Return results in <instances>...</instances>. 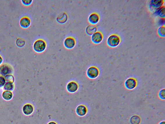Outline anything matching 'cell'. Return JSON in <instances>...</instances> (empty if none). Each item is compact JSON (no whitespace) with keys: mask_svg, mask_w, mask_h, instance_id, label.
<instances>
[{"mask_svg":"<svg viewBox=\"0 0 165 124\" xmlns=\"http://www.w3.org/2000/svg\"><path fill=\"white\" fill-rule=\"evenodd\" d=\"M47 48V44L44 40L38 39L36 41L33 45V48L37 53L44 52Z\"/></svg>","mask_w":165,"mask_h":124,"instance_id":"cell-1","label":"cell"},{"mask_svg":"<svg viewBox=\"0 0 165 124\" xmlns=\"http://www.w3.org/2000/svg\"><path fill=\"white\" fill-rule=\"evenodd\" d=\"M121 40L120 36L116 34L110 35L108 37L107 43L109 47L115 48L117 47L120 44Z\"/></svg>","mask_w":165,"mask_h":124,"instance_id":"cell-2","label":"cell"},{"mask_svg":"<svg viewBox=\"0 0 165 124\" xmlns=\"http://www.w3.org/2000/svg\"><path fill=\"white\" fill-rule=\"evenodd\" d=\"M87 76L91 79L97 78L100 74V70L97 67L92 66L88 68L86 72Z\"/></svg>","mask_w":165,"mask_h":124,"instance_id":"cell-3","label":"cell"},{"mask_svg":"<svg viewBox=\"0 0 165 124\" xmlns=\"http://www.w3.org/2000/svg\"><path fill=\"white\" fill-rule=\"evenodd\" d=\"M13 72V67L10 64H3L0 65V75L5 77L8 74H12Z\"/></svg>","mask_w":165,"mask_h":124,"instance_id":"cell-4","label":"cell"},{"mask_svg":"<svg viewBox=\"0 0 165 124\" xmlns=\"http://www.w3.org/2000/svg\"><path fill=\"white\" fill-rule=\"evenodd\" d=\"M76 41L75 39L72 37H68L65 39L64 41V45L65 48L72 49L76 46Z\"/></svg>","mask_w":165,"mask_h":124,"instance_id":"cell-5","label":"cell"},{"mask_svg":"<svg viewBox=\"0 0 165 124\" xmlns=\"http://www.w3.org/2000/svg\"><path fill=\"white\" fill-rule=\"evenodd\" d=\"M124 84L126 89L132 90L137 87V81L135 78L130 77L125 80Z\"/></svg>","mask_w":165,"mask_h":124,"instance_id":"cell-6","label":"cell"},{"mask_svg":"<svg viewBox=\"0 0 165 124\" xmlns=\"http://www.w3.org/2000/svg\"><path fill=\"white\" fill-rule=\"evenodd\" d=\"M91 41L95 44H99L102 41L103 35L100 32L97 31L91 36Z\"/></svg>","mask_w":165,"mask_h":124,"instance_id":"cell-7","label":"cell"},{"mask_svg":"<svg viewBox=\"0 0 165 124\" xmlns=\"http://www.w3.org/2000/svg\"><path fill=\"white\" fill-rule=\"evenodd\" d=\"M79 89V85L75 81H71L67 85V90L70 93H74L77 92Z\"/></svg>","mask_w":165,"mask_h":124,"instance_id":"cell-8","label":"cell"},{"mask_svg":"<svg viewBox=\"0 0 165 124\" xmlns=\"http://www.w3.org/2000/svg\"><path fill=\"white\" fill-rule=\"evenodd\" d=\"M31 25V21L29 18L24 17L21 18L19 21V25L23 29H26L30 27Z\"/></svg>","mask_w":165,"mask_h":124,"instance_id":"cell-9","label":"cell"},{"mask_svg":"<svg viewBox=\"0 0 165 124\" xmlns=\"http://www.w3.org/2000/svg\"><path fill=\"white\" fill-rule=\"evenodd\" d=\"M100 20V17L98 14L96 13H92L89 16L88 20L91 24L95 25L98 23Z\"/></svg>","mask_w":165,"mask_h":124,"instance_id":"cell-10","label":"cell"},{"mask_svg":"<svg viewBox=\"0 0 165 124\" xmlns=\"http://www.w3.org/2000/svg\"><path fill=\"white\" fill-rule=\"evenodd\" d=\"M88 112L87 109L84 105H80L77 107L76 113L78 116L83 117L86 116Z\"/></svg>","mask_w":165,"mask_h":124,"instance_id":"cell-11","label":"cell"},{"mask_svg":"<svg viewBox=\"0 0 165 124\" xmlns=\"http://www.w3.org/2000/svg\"><path fill=\"white\" fill-rule=\"evenodd\" d=\"M34 111V108L31 104H25L22 108V112L26 116H30Z\"/></svg>","mask_w":165,"mask_h":124,"instance_id":"cell-12","label":"cell"},{"mask_svg":"<svg viewBox=\"0 0 165 124\" xmlns=\"http://www.w3.org/2000/svg\"><path fill=\"white\" fill-rule=\"evenodd\" d=\"M97 27L96 25L90 24L88 25L86 29V32L88 36H92L97 32Z\"/></svg>","mask_w":165,"mask_h":124,"instance_id":"cell-13","label":"cell"},{"mask_svg":"<svg viewBox=\"0 0 165 124\" xmlns=\"http://www.w3.org/2000/svg\"><path fill=\"white\" fill-rule=\"evenodd\" d=\"M164 1L163 0H152L151 1L150 6L155 10L164 6Z\"/></svg>","mask_w":165,"mask_h":124,"instance_id":"cell-14","label":"cell"},{"mask_svg":"<svg viewBox=\"0 0 165 124\" xmlns=\"http://www.w3.org/2000/svg\"><path fill=\"white\" fill-rule=\"evenodd\" d=\"M13 94L12 92L8 91H4L2 94L3 99L7 101H10L13 99Z\"/></svg>","mask_w":165,"mask_h":124,"instance_id":"cell-15","label":"cell"},{"mask_svg":"<svg viewBox=\"0 0 165 124\" xmlns=\"http://www.w3.org/2000/svg\"><path fill=\"white\" fill-rule=\"evenodd\" d=\"M165 6H163L155 10V14L161 18H165Z\"/></svg>","mask_w":165,"mask_h":124,"instance_id":"cell-16","label":"cell"},{"mask_svg":"<svg viewBox=\"0 0 165 124\" xmlns=\"http://www.w3.org/2000/svg\"><path fill=\"white\" fill-rule=\"evenodd\" d=\"M57 22L60 24H64L67 22L68 20V16L66 13H64L62 16L57 18Z\"/></svg>","mask_w":165,"mask_h":124,"instance_id":"cell-17","label":"cell"},{"mask_svg":"<svg viewBox=\"0 0 165 124\" xmlns=\"http://www.w3.org/2000/svg\"><path fill=\"white\" fill-rule=\"evenodd\" d=\"M15 89V85L14 83H10V82H6L3 89L4 91H8L13 92Z\"/></svg>","mask_w":165,"mask_h":124,"instance_id":"cell-18","label":"cell"},{"mask_svg":"<svg viewBox=\"0 0 165 124\" xmlns=\"http://www.w3.org/2000/svg\"><path fill=\"white\" fill-rule=\"evenodd\" d=\"M141 119L138 116L135 115L132 116L130 118V123L131 124H140L141 123Z\"/></svg>","mask_w":165,"mask_h":124,"instance_id":"cell-19","label":"cell"},{"mask_svg":"<svg viewBox=\"0 0 165 124\" xmlns=\"http://www.w3.org/2000/svg\"><path fill=\"white\" fill-rule=\"evenodd\" d=\"M16 45L18 47L22 48L24 47L26 44V41L24 39L22 38H18L17 39L15 42Z\"/></svg>","mask_w":165,"mask_h":124,"instance_id":"cell-20","label":"cell"},{"mask_svg":"<svg viewBox=\"0 0 165 124\" xmlns=\"http://www.w3.org/2000/svg\"><path fill=\"white\" fill-rule=\"evenodd\" d=\"M158 34L161 37H164L165 36V27L164 25L161 26L157 31Z\"/></svg>","mask_w":165,"mask_h":124,"instance_id":"cell-21","label":"cell"},{"mask_svg":"<svg viewBox=\"0 0 165 124\" xmlns=\"http://www.w3.org/2000/svg\"><path fill=\"white\" fill-rule=\"evenodd\" d=\"M5 78L7 82H10V83H14L15 82L14 76L12 74H10L7 75L6 76H5Z\"/></svg>","mask_w":165,"mask_h":124,"instance_id":"cell-22","label":"cell"},{"mask_svg":"<svg viewBox=\"0 0 165 124\" xmlns=\"http://www.w3.org/2000/svg\"><path fill=\"white\" fill-rule=\"evenodd\" d=\"M6 80L3 76L0 75V88H3L6 84Z\"/></svg>","mask_w":165,"mask_h":124,"instance_id":"cell-23","label":"cell"},{"mask_svg":"<svg viewBox=\"0 0 165 124\" xmlns=\"http://www.w3.org/2000/svg\"><path fill=\"white\" fill-rule=\"evenodd\" d=\"M159 97L162 100L165 99V89H162L159 93Z\"/></svg>","mask_w":165,"mask_h":124,"instance_id":"cell-24","label":"cell"},{"mask_svg":"<svg viewBox=\"0 0 165 124\" xmlns=\"http://www.w3.org/2000/svg\"><path fill=\"white\" fill-rule=\"evenodd\" d=\"M21 1L23 5L26 6H30L33 2L32 0H22Z\"/></svg>","mask_w":165,"mask_h":124,"instance_id":"cell-25","label":"cell"},{"mask_svg":"<svg viewBox=\"0 0 165 124\" xmlns=\"http://www.w3.org/2000/svg\"><path fill=\"white\" fill-rule=\"evenodd\" d=\"M3 62V58L0 55V65L2 64Z\"/></svg>","mask_w":165,"mask_h":124,"instance_id":"cell-26","label":"cell"},{"mask_svg":"<svg viewBox=\"0 0 165 124\" xmlns=\"http://www.w3.org/2000/svg\"><path fill=\"white\" fill-rule=\"evenodd\" d=\"M48 124H57V123L55 122L52 121L49 122Z\"/></svg>","mask_w":165,"mask_h":124,"instance_id":"cell-27","label":"cell"},{"mask_svg":"<svg viewBox=\"0 0 165 124\" xmlns=\"http://www.w3.org/2000/svg\"><path fill=\"white\" fill-rule=\"evenodd\" d=\"M159 124H165V122L164 121H163L160 122Z\"/></svg>","mask_w":165,"mask_h":124,"instance_id":"cell-28","label":"cell"}]
</instances>
